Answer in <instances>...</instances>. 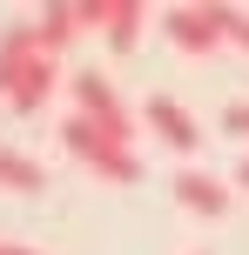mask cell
Returning <instances> with one entry per match:
<instances>
[{"label":"cell","instance_id":"6da1fadb","mask_svg":"<svg viewBox=\"0 0 249 255\" xmlns=\"http://www.w3.org/2000/svg\"><path fill=\"white\" fill-rule=\"evenodd\" d=\"M61 148L74 154L81 168H94L108 188H135V181H142V161H135V148L108 141L101 128H94V121H81V115H67V121H61Z\"/></svg>","mask_w":249,"mask_h":255},{"label":"cell","instance_id":"7a4b0ae2","mask_svg":"<svg viewBox=\"0 0 249 255\" xmlns=\"http://www.w3.org/2000/svg\"><path fill=\"white\" fill-rule=\"evenodd\" d=\"M67 94H74V115L94 121L108 141H121V148L135 141V115H128V101L115 94V81H101L94 67H81V74H67Z\"/></svg>","mask_w":249,"mask_h":255},{"label":"cell","instance_id":"3957f363","mask_svg":"<svg viewBox=\"0 0 249 255\" xmlns=\"http://www.w3.org/2000/svg\"><path fill=\"white\" fill-rule=\"evenodd\" d=\"M162 34L182 54H216L229 40V7H169L162 13Z\"/></svg>","mask_w":249,"mask_h":255},{"label":"cell","instance_id":"277c9868","mask_svg":"<svg viewBox=\"0 0 249 255\" xmlns=\"http://www.w3.org/2000/svg\"><path fill=\"white\" fill-rule=\"evenodd\" d=\"M142 20H148V7H142V0H81V27H101L115 54H135V40H142Z\"/></svg>","mask_w":249,"mask_h":255},{"label":"cell","instance_id":"5b68a950","mask_svg":"<svg viewBox=\"0 0 249 255\" xmlns=\"http://www.w3.org/2000/svg\"><path fill=\"white\" fill-rule=\"evenodd\" d=\"M142 115H148V128H155V134L169 141L175 154H189V148H202V128H196V115H189L182 101H169V94H155V101H148Z\"/></svg>","mask_w":249,"mask_h":255},{"label":"cell","instance_id":"8992f818","mask_svg":"<svg viewBox=\"0 0 249 255\" xmlns=\"http://www.w3.org/2000/svg\"><path fill=\"white\" fill-rule=\"evenodd\" d=\"M54 88H61V67H54V54H40V61L7 88V108H13V115H40V108L54 101Z\"/></svg>","mask_w":249,"mask_h":255},{"label":"cell","instance_id":"52a82bcc","mask_svg":"<svg viewBox=\"0 0 249 255\" xmlns=\"http://www.w3.org/2000/svg\"><path fill=\"white\" fill-rule=\"evenodd\" d=\"M34 61H40L34 20H20V27H0V94H7V88H13V81H20Z\"/></svg>","mask_w":249,"mask_h":255},{"label":"cell","instance_id":"ba28073f","mask_svg":"<svg viewBox=\"0 0 249 255\" xmlns=\"http://www.w3.org/2000/svg\"><path fill=\"white\" fill-rule=\"evenodd\" d=\"M175 202H182L189 215H223V208H229V188L216 175H202V168H182V175H175Z\"/></svg>","mask_w":249,"mask_h":255},{"label":"cell","instance_id":"9c48e42d","mask_svg":"<svg viewBox=\"0 0 249 255\" xmlns=\"http://www.w3.org/2000/svg\"><path fill=\"white\" fill-rule=\"evenodd\" d=\"M74 34H81V0H54V7L34 13V40H40V54H61Z\"/></svg>","mask_w":249,"mask_h":255},{"label":"cell","instance_id":"30bf717a","mask_svg":"<svg viewBox=\"0 0 249 255\" xmlns=\"http://www.w3.org/2000/svg\"><path fill=\"white\" fill-rule=\"evenodd\" d=\"M0 188H13V195H40V188H47V168H40L34 154H20L13 141H0Z\"/></svg>","mask_w":249,"mask_h":255},{"label":"cell","instance_id":"8fae6325","mask_svg":"<svg viewBox=\"0 0 249 255\" xmlns=\"http://www.w3.org/2000/svg\"><path fill=\"white\" fill-rule=\"evenodd\" d=\"M229 47L249 54V13H236V7H229Z\"/></svg>","mask_w":249,"mask_h":255},{"label":"cell","instance_id":"7c38bea8","mask_svg":"<svg viewBox=\"0 0 249 255\" xmlns=\"http://www.w3.org/2000/svg\"><path fill=\"white\" fill-rule=\"evenodd\" d=\"M223 128H229V134H249V101H236V108H229V115H223Z\"/></svg>","mask_w":249,"mask_h":255},{"label":"cell","instance_id":"4fadbf2b","mask_svg":"<svg viewBox=\"0 0 249 255\" xmlns=\"http://www.w3.org/2000/svg\"><path fill=\"white\" fill-rule=\"evenodd\" d=\"M0 255H34V249H27V242H0Z\"/></svg>","mask_w":249,"mask_h":255},{"label":"cell","instance_id":"5bb4252c","mask_svg":"<svg viewBox=\"0 0 249 255\" xmlns=\"http://www.w3.org/2000/svg\"><path fill=\"white\" fill-rule=\"evenodd\" d=\"M236 181H243V188H249V161H243V168H236Z\"/></svg>","mask_w":249,"mask_h":255}]
</instances>
